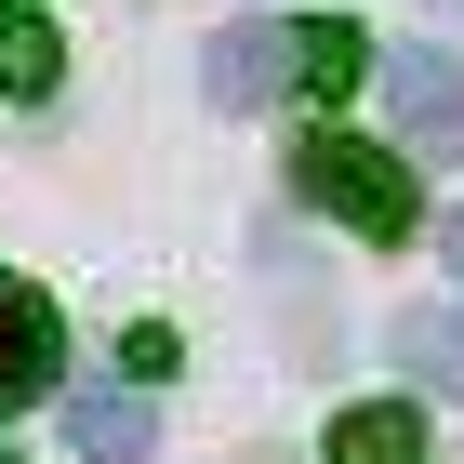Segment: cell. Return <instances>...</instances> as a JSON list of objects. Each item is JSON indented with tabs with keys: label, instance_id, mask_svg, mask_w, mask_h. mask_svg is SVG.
<instances>
[{
	"label": "cell",
	"instance_id": "6da1fadb",
	"mask_svg": "<svg viewBox=\"0 0 464 464\" xmlns=\"http://www.w3.org/2000/svg\"><path fill=\"white\" fill-rule=\"evenodd\" d=\"M292 186H305L319 213H345L358 239H411V226H425L411 173H398L385 146H345V133H305V146H292Z\"/></svg>",
	"mask_w": 464,
	"mask_h": 464
},
{
	"label": "cell",
	"instance_id": "7a4b0ae2",
	"mask_svg": "<svg viewBox=\"0 0 464 464\" xmlns=\"http://www.w3.org/2000/svg\"><path fill=\"white\" fill-rule=\"evenodd\" d=\"M385 107H398V146L411 160H464V67H451V40H398L385 53Z\"/></svg>",
	"mask_w": 464,
	"mask_h": 464
},
{
	"label": "cell",
	"instance_id": "3957f363",
	"mask_svg": "<svg viewBox=\"0 0 464 464\" xmlns=\"http://www.w3.org/2000/svg\"><path fill=\"white\" fill-rule=\"evenodd\" d=\"M292 80H305V40L266 27V14H239V27L199 53V93H213V107H279Z\"/></svg>",
	"mask_w": 464,
	"mask_h": 464
},
{
	"label": "cell",
	"instance_id": "277c9868",
	"mask_svg": "<svg viewBox=\"0 0 464 464\" xmlns=\"http://www.w3.org/2000/svg\"><path fill=\"white\" fill-rule=\"evenodd\" d=\"M53 372H67V332H53V305H40V292L0 266V411L53 398Z\"/></svg>",
	"mask_w": 464,
	"mask_h": 464
},
{
	"label": "cell",
	"instance_id": "5b68a950",
	"mask_svg": "<svg viewBox=\"0 0 464 464\" xmlns=\"http://www.w3.org/2000/svg\"><path fill=\"white\" fill-rule=\"evenodd\" d=\"M67 438H80V464H146L160 451V411H146L133 385H80L67 398Z\"/></svg>",
	"mask_w": 464,
	"mask_h": 464
},
{
	"label": "cell",
	"instance_id": "8992f818",
	"mask_svg": "<svg viewBox=\"0 0 464 464\" xmlns=\"http://www.w3.org/2000/svg\"><path fill=\"white\" fill-rule=\"evenodd\" d=\"M385 345H398V372H411V385L464 398V305H398V319H385Z\"/></svg>",
	"mask_w": 464,
	"mask_h": 464
},
{
	"label": "cell",
	"instance_id": "52a82bcc",
	"mask_svg": "<svg viewBox=\"0 0 464 464\" xmlns=\"http://www.w3.org/2000/svg\"><path fill=\"white\" fill-rule=\"evenodd\" d=\"M292 40H305V93H358V80H385V53H372L345 14H305Z\"/></svg>",
	"mask_w": 464,
	"mask_h": 464
},
{
	"label": "cell",
	"instance_id": "ba28073f",
	"mask_svg": "<svg viewBox=\"0 0 464 464\" xmlns=\"http://www.w3.org/2000/svg\"><path fill=\"white\" fill-rule=\"evenodd\" d=\"M332 464H425V425H411V398H372L332 425Z\"/></svg>",
	"mask_w": 464,
	"mask_h": 464
},
{
	"label": "cell",
	"instance_id": "9c48e42d",
	"mask_svg": "<svg viewBox=\"0 0 464 464\" xmlns=\"http://www.w3.org/2000/svg\"><path fill=\"white\" fill-rule=\"evenodd\" d=\"M53 80H67V53H53V27H40V14H0V93H14V107H40Z\"/></svg>",
	"mask_w": 464,
	"mask_h": 464
},
{
	"label": "cell",
	"instance_id": "30bf717a",
	"mask_svg": "<svg viewBox=\"0 0 464 464\" xmlns=\"http://www.w3.org/2000/svg\"><path fill=\"white\" fill-rule=\"evenodd\" d=\"M438 239H451V279H464V213H451V226H438Z\"/></svg>",
	"mask_w": 464,
	"mask_h": 464
},
{
	"label": "cell",
	"instance_id": "8fae6325",
	"mask_svg": "<svg viewBox=\"0 0 464 464\" xmlns=\"http://www.w3.org/2000/svg\"><path fill=\"white\" fill-rule=\"evenodd\" d=\"M425 14H438V27H451V14H464V0H425Z\"/></svg>",
	"mask_w": 464,
	"mask_h": 464
},
{
	"label": "cell",
	"instance_id": "7c38bea8",
	"mask_svg": "<svg viewBox=\"0 0 464 464\" xmlns=\"http://www.w3.org/2000/svg\"><path fill=\"white\" fill-rule=\"evenodd\" d=\"M0 14H27V0H0Z\"/></svg>",
	"mask_w": 464,
	"mask_h": 464
},
{
	"label": "cell",
	"instance_id": "4fadbf2b",
	"mask_svg": "<svg viewBox=\"0 0 464 464\" xmlns=\"http://www.w3.org/2000/svg\"><path fill=\"white\" fill-rule=\"evenodd\" d=\"M0 464H14V451H0Z\"/></svg>",
	"mask_w": 464,
	"mask_h": 464
}]
</instances>
